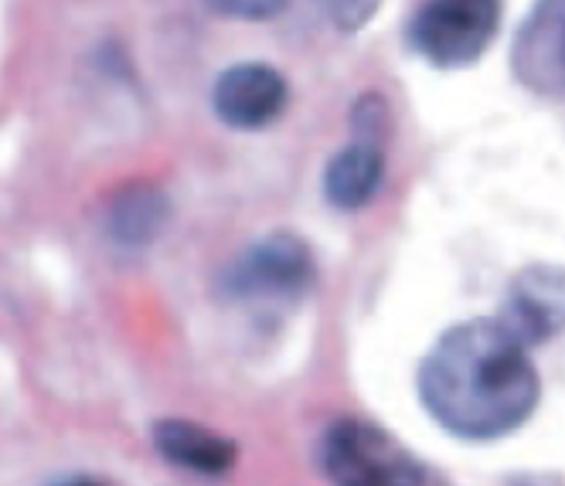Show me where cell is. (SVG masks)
Segmentation results:
<instances>
[{
    "instance_id": "6da1fadb",
    "label": "cell",
    "mask_w": 565,
    "mask_h": 486,
    "mask_svg": "<svg viewBox=\"0 0 565 486\" xmlns=\"http://www.w3.org/2000/svg\"><path fill=\"white\" fill-rule=\"evenodd\" d=\"M529 350L498 316L457 323L429 347L419 368L426 412L457 439L511 435L532 419L542 395Z\"/></svg>"
},
{
    "instance_id": "7a4b0ae2",
    "label": "cell",
    "mask_w": 565,
    "mask_h": 486,
    "mask_svg": "<svg viewBox=\"0 0 565 486\" xmlns=\"http://www.w3.org/2000/svg\"><path fill=\"white\" fill-rule=\"evenodd\" d=\"M317 460L334 486H439L413 450L365 419L334 422L317 445Z\"/></svg>"
},
{
    "instance_id": "3957f363",
    "label": "cell",
    "mask_w": 565,
    "mask_h": 486,
    "mask_svg": "<svg viewBox=\"0 0 565 486\" xmlns=\"http://www.w3.org/2000/svg\"><path fill=\"white\" fill-rule=\"evenodd\" d=\"M313 282V256L294 231H273L228 269V293L256 310H287Z\"/></svg>"
},
{
    "instance_id": "277c9868",
    "label": "cell",
    "mask_w": 565,
    "mask_h": 486,
    "mask_svg": "<svg viewBox=\"0 0 565 486\" xmlns=\"http://www.w3.org/2000/svg\"><path fill=\"white\" fill-rule=\"evenodd\" d=\"M498 24V0H429L413 21V45L439 68H460L491 48Z\"/></svg>"
},
{
    "instance_id": "5b68a950",
    "label": "cell",
    "mask_w": 565,
    "mask_h": 486,
    "mask_svg": "<svg viewBox=\"0 0 565 486\" xmlns=\"http://www.w3.org/2000/svg\"><path fill=\"white\" fill-rule=\"evenodd\" d=\"M498 320L524 347H539V344L562 337L565 334V269L562 266L521 269L508 282Z\"/></svg>"
},
{
    "instance_id": "8992f818",
    "label": "cell",
    "mask_w": 565,
    "mask_h": 486,
    "mask_svg": "<svg viewBox=\"0 0 565 486\" xmlns=\"http://www.w3.org/2000/svg\"><path fill=\"white\" fill-rule=\"evenodd\" d=\"M511 62L521 86L565 96V0H539L518 28Z\"/></svg>"
},
{
    "instance_id": "52a82bcc",
    "label": "cell",
    "mask_w": 565,
    "mask_h": 486,
    "mask_svg": "<svg viewBox=\"0 0 565 486\" xmlns=\"http://www.w3.org/2000/svg\"><path fill=\"white\" fill-rule=\"evenodd\" d=\"M287 78L259 62H242L218 75L212 89L215 116L232 130H263L287 106Z\"/></svg>"
},
{
    "instance_id": "ba28073f",
    "label": "cell",
    "mask_w": 565,
    "mask_h": 486,
    "mask_svg": "<svg viewBox=\"0 0 565 486\" xmlns=\"http://www.w3.org/2000/svg\"><path fill=\"white\" fill-rule=\"evenodd\" d=\"M153 450L171 466L191 469L198 476H222L235 466L238 450L235 442L209 425H198L188 419H160L150 429Z\"/></svg>"
},
{
    "instance_id": "9c48e42d",
    "label": "cell",
    "mask_w": 565,
    "mask_h": 486,
    "mask_svg": "<svg viewBox=\"0 0 565 486\" xmlns=\"http://www.w3.org/2000/svg\"><path fill=\"white\" fill-rule=\"evenodd\" d=\"M382 177H385V156L379 140L358 137L341 153L331 156V164L324 171V194L334 208L358 212L375 197Z\"/></svg>"
},
{
    "instance_id": "30bf717a",
    "label": "cell",
    "mask_w": 565,
    "mask_h": 486,
    "mask_svg": "<svg viewBox=\"0 0 565 486\" xmlns=\"http://www.w3.org/2000/svg\"><path fill=\"white\" fill-rule=\"evenodd\" d=\"M168 218H171V205L157 187H147V184L127 187L109 201L106 231L113 238V246L134 252V249L153 246L157 235L164 231Z\"/></svg>"
},
{
    "instance_id": "8fae6325",
    "label": "cell",
    "mask_w": 565,
    "mask_h": 486,
    "mask_svg": "<svg viewBox=\"0 0 565 486\" xmlns=\"http://www.w3.org/2000/svg\"><path fill=\"white\" fill-rule=\"evenodd\" d=\"M317 8L328 14V21L341 31H358L365 28L375 11L382 8V0H317Z\"/></svg>"
},
{
    "instance_id": "7c38bea8",
    "label": "cell",
    "mask_w": 565,
    "mask_h": 486,
    "mask_svg": "<svg viewBox=\"0 0 565 486\" xmlns=\"http://www.w3.org/2000/svg\"><path fill=\"white\" fill-rule=\"evenodd\" d=\"M201 4L228 21H269L287 8V0H201Z\"/></svg>"
},
{
    "instance_id": "4fadbf2b",
    "label": "cell",
    "mask_w": 565,
    "mask_h": 486,
    "mask_svg": "<svg viewBox=\"0 0 565 486\" xmlns=\"http://www.w3.org/2000/svg\"><path fill=\"white\" fill-rule=\"evenodd\" d=\"M49 486H109V483H106V479H99V476L75 473V476H62V479H55V483H49Z\"/></svg>"
}]
</instances>
